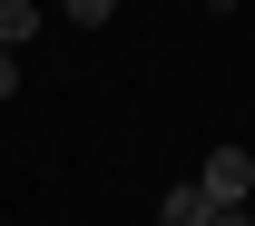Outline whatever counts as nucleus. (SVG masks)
<instances>
[{
    "label": "nucleus",
    "instance_id": "obj_1",
    "mask_svg": "<svg viewBox=\"0 0 255 226\" xmlns=\"http://www.w3.org/2000/svg\"><path fill=\"white\" fill-rule=\"evenodd\" d=\"M196 187H206V207H246L255 197V148H206V177Z\"/></svg>",
    "mask_w": 255,
    "mask_h": 226
},
{
    "label": "nucleus",
    "instance_id": "obj_2",
    "mask_svg": "<svg viewBox=\"0 0 255 226\" xmlns=\"http://www.w3.org/2000/svg\"><path fill=\"white\" fill-rule=\"evenodd\" d=\"M157 226H216L206 187H196V177H187V187H167V197H157Z\"/></svg>",
    "mask_w": 255,
    "mask_h": 226
},
{
    "label": "nucleus",
    "instance_id": "obj_3",
    "mask_svg": "<svg viewBox=\"0 0 255 226\" xmlns=\"http://www.w3.org/2000/svg\"><path fill=\"white\" fill-rule=\"evenodd\" d=\"M20 39H39V0H0V49H20Z\"/></svg>",
    "mask_w": 255,
    "mask_h": 226
},
{
    "label": "nucleus",
    "instance_id": "obj_4",
    "mask_svg": "<svg viewBox=\"0 0 255 226\" xmlns=\"http://www.w3.org/2000/svg\"><path fill=\"white\" fill-rule=\"evenodd\" d=\"M69 10V30H108V10H118V0H59Z\"/></svg>",
    "mask_w": 255,
    "mask_h": 226
},
{
    "label": "nucleus",
    "instance_id": "obj_5",
    "mask_svg": "<svg viewBox=\"0 0 255 226\" xmlns=\"http://www.w3.org/2000/svg\"><path fill=\"white\" fill-rule=\"evenodd\" d=\"M10 89H20V59H10V49H0V98H10Z\"/></svg>",
    "mask_w": 255,
    "mask_h": 226
},
{
    "label": "nucleus",
    "instance_id": "obj_6",
    "mask_svg": "<svg viewBox=\"0 0 255 226\" xmlns=\"http://www.w3.org/2000/svg\"><path fill=\"white\" fill-rule=\"evenodd\" d=\"M216 226H255V217H246V207H216Z\"/></svg>",
    "mask_w": 255,
    "mask_h": 226
},
{
    "label": "nucleus",
    "instance_id": "obj_7",
    "mask_svg": "<svg viewBox=\"0 0 255 226\" xmlns=\"http://www.w3.org/2000/svg\"><path fill=\"white\" fill-rule=\"evenodd\" d=\"M206 10H236V0H206Z\"/></svg>",
    "mask_w": 255,
    "mask_h": 226
}]
</instances>
